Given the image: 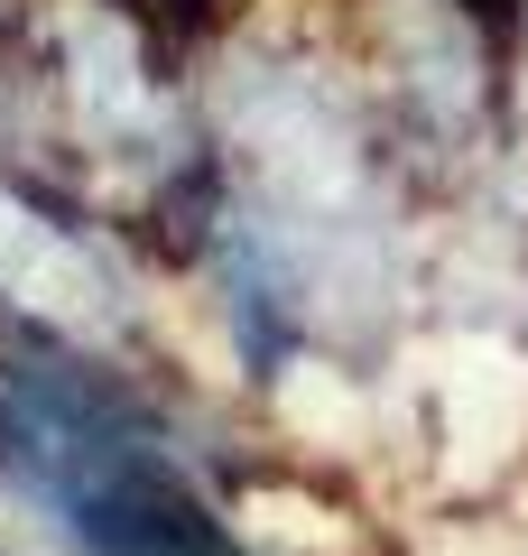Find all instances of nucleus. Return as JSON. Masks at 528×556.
<instances>
[{"label": "nucleus", "mask_w": 528, "mask_h": 556, "mask_svg": "<svg viewBox=\"0 0 528 556\" xmlns=\"http://www.w3.org/2000/svg\"><path fill=\"white\" fill-rule=\"evenodd\" d=\"M130 10H149V20H167V28H176V38L196 47V38H204V28H214V20H223V10H232V0H130Z\"/></svg>", "instance_id": "f257e3e1"}]
</instances>
